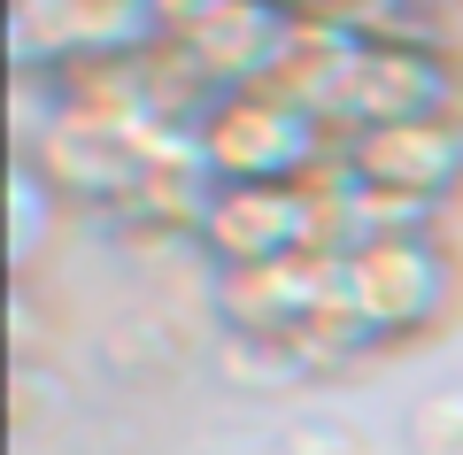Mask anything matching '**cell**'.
<instances>
[{
  "label": "cell",
  "mask_w": 463,
  "mask_h": 455,
  "mask_svg": "<svg viewBox=\"0 0 463 455\" xmlns=\"http://www.w3.org/2000/svg\"><path fill=\"white\" fill-rule=\"evenodd\" d=\"M456 301H463V262L440 232H394V240L340 255V309L364 332L371 355L440 332L456 317Z\"/></svg>",
  "instance_id": "1"
},
{
  "label": "cell",
  "mask_w": 463,
  "mask_h": 455,
  "mask_svg": "<svg viewBox=\"0 0 463 455\" xmlns=\"http://www.w3.org/2000/svg\"><path fill=\"white\" fill-rule=\"evenodd\" d=\"M201 163L216 185H317L340 163V131L317 109L286 100L279 85L255 93H216V109L201 116Z\"/></svg>",
  "instance_id": "2"
},
{
  "label": "cell",
  "mask_w": 463,
  "mask_h": 455,
  "mask_svg": "<svg viewBox=\"0 0 463 455\" xmlns=\"http://www.w3.org/2000/svg\"><path fill=\"white\" fill-rule=\"evenodd\" d=\"M209 309L232 340H270L294 347L332 332L340 317V255L317 247V255H286V262H240V270L209 278Z\"/></svg>",
  "instance_id": "3"
},
{
  "label": "cell",
  "mask_w": 463,
  "mask_h": 455,
  "mask_svg": "<svg viewBox=\"0 0 463 455\" xmlns=\"http://www.w3.org/2000/svg\"><path fill=\"white\" fill-rule=\"evenodd\" d=\"M340 170L386 201L440 216V201L463 194V116H417V124L340 131Z\"/></svg>",
  "instance_id": "4"
},
{
  "label": "cell",
  "mask_w": 463,
  "mask_h": 455,
  "mask_svg": "<svg viewBox=\"0 0 463 455\" xmlns=\"http://www.w3.org/2000/svg\"><path fill=\"white\" fill-rule=\"evenodd\" d=\"M332 247L325 232V178L317 185H216L209 216H201V255L216 270L240 262H286Z\"/></svg>",
  "instance_id": "5"
},
{
  "label": "cell",
  "mask_w": 463,
  "mask_h": 455,
  "mask_svg": "<svg viewBox=\"0 0 463 455\" xmlns=\"http://www.w3.org/2000/svg\"><path fill=\"white\" fill-rule=\"evenodd\" d=\"M301 16L279 0H209L185 32H170L185 47V62L216 85V93H255V85H279L286 54H294Z\"/></svg>",
  "instance_id": "6"
},
{
  "label": "cell",
  "mask_w": 463,
  "mask_h": 455,
  "mask_svg": "<svg viewBox=\"0 0 463 455\" xmlns=\"http://www.w3.org/2000/svg\"><path fill=\"white\" fill-rule=\"evenodd\" d=\"M417 116H463V70H456V54H432V47H364V54H355V78H347L340 131L417 124Z\"/></svg>",
  "instance_id": "7"
},
{
  "label": "cell",
  "mask_w": 463,
  "mask_h": 455,
  "mask_svg": "<svg viewBox=\"0 0 463 455\" xmlns=\"http://www.w3.org/2000/svg\"><path fill=\"white\" fill-rule=\"evenodd\" d=\"M16 155H32L62 201H85V209H109V216L124 209V194H132L139 170H147V147H139V131L70 124V116H54V109H47V124H39V139L16 147Z\"/></svg>",
  "instance_id": "8"
},
{
  "label": "cell",
  "mask_w": 463,
  "mask_h": 455,
  "mask_svg": "<svg viewBox=\"0 0 463 455\" xmlns=\"http://www.w3.org/2000/svg\"><path fill=\"white\" fill-rule=\"evenodd\" d=\"M340 32H355L364 47H432L448 54L463 24V0H340Z\"/></svg>",
  "instance_id": "9"
},
{
  "label": "cell",
  "mask_w": 463,
  "mask_h": 455,
  "mask_svg": "<svg viewBox=\"0 0 463 455\" xmlns=\"http://www.w3.org/2000/svg\"><path fill=\"white\" fill-rule=\"evenodd\" d=\"M54 209H62V194L47 185V170H39L32 155H16V163H8V270L16 278H32Z\"/></svg>",
  "instance_id": "10"
},
{
  "label": "cell",
  "mask_w": 463,
  "mask_h": 455,
  "mask_svg": "<svg viewBox=\"0 0 463 455\" xmlns=\"http://www.w3.org/2000/svg\"><path fill=\"white\" fill-rule=\"evenodd\" d=\"M410 440H417V455H463V386L417 402L410 409Z\"/></svg>",
  "instance_id": "11"
},
{
  "label": "cell",
  "mask_w": 463,
  "mask_h": 455,
  "mask_svg": "<svg viewBox=\"0 0 463 455\" xmlns=\"http://www.w3.org/2000/svg\"><path fill=\"white\" fill-rule=\"evenodd\" d=\"M286 455H355V432L347 424H294L286 432Z\"/></svg>",
  "instance_id": "12"
},
{
  "label": "cell",
  "mask_w": 463,
  "mask_h": 455,
  "mask_svg": "<svg viewBox=\"0 0 463 455\" xmlns=\"http://www.w3.org/2000/svg\"><path fill=\"white\" fill-rule=\"evenodd\" d=\"M209 0H155V16H163V32H185V24L201 16Z\"/></svg>",
  "instance_id": "13"
},
{
  "label": "cell",
  "mask_w": 463,
  "mask_h": 455,
  "mask_svg": "<svg viewBox=\"0 0 463 455\" xmlns=\"http://www.w3.org/2000/svg\"><path fill=\"white\" fill-rule=\"evenodd\" d=\"M279 8H294V16H340V0H279Z\"/></svg>",
  "instance_id": "14"
}]
</instances>
